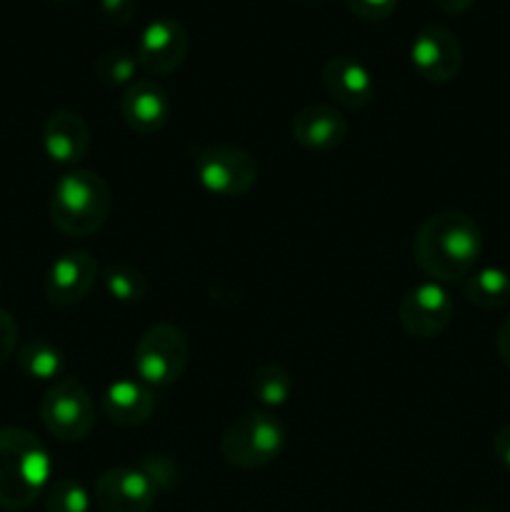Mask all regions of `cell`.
Segmentation results:
<instances>
[{"instance_id": "cell-12", "label": "cell", "mask_w": 510, "mask_h": 512, "mask_svg": "<svg viewBox=\"0 0 510 512\" xmlns=\"http://www.w3.org/2000/svg\"><path fill=\"white\" fill-rule=\"evenodd\" d=\"M95 280H98V263L93 255L85 250H70L50 265L43 285L45 298L55 308H70L93 290Z\"/></svg>"}, {"instance_id": "cell-24", "label": "cell", "mask_w": 510, "mask_h": 512, "mask_svg": "<svg viewBox=\"0 0 510 512\" xmlns=\"http://www.w3.org/2000/svg\"><path fill=\"white\" fill-rule=\"evenodd\" d=\"M345 5L360 20L378 23V20H385L388 15H393V10L398 8V0H345Z\"/></svg>"}, {"instance_id": "cell-30", "label": "cell", "mask_w": 510, "mask_h": 512, "mask_svg": "<svg viewBox=\"0 0 510 512\" xmlns=\"http://www.w3.org/2000/svg\"><path fill=\"white\" fill-rule=\"evenodd\" d=\"M468 512H485V510H468Z\"/></svg>"}, {"instance_id": "cell-23", "label": "cell", "mask_w": 510, "mask_h": 512, "mask_svg": "<svg viewBox=\"0 0 510 512\" xmlns=\"http://www.w3.org/2000/svg\"><path fill=\"white\" fill-rule=\"evenodd\" d=\"M45 512H90V495L78 480L60 478L45 490Z\"/></svg>"}, {"instance_id": "cell-3", "label": "cell", "mask_w": 510, "mask_h": 512, "mask_svg": "<svg viewBox=\"0 0 510 512\" xmlns=\"http://www.w3.org/2000/svg\"><path fill=\"white\" fill-rule=\"evenodd\" d=\"M113 208V193L98 173L70 170L50 195V220L60 233L85 238L98 233Z\"/></svg>"}, {"instance_id": "cell-6", "label": "cell", "mask_w": 510, "mask_h": 512, "mask_svg": "<svg viewBox=\"0 0 510 512\" xmlns=\"http://www.w3.org/2000/svg\"><path fill=\"white\" fill-rule=\"evenodd\" d=\"M188 338L175 323H155L135 345L133 368L148 388H165L183 375L188 365Z\"/></svg>"}, {"instance_id": "cell-11", "label": "cell", "mask_w": 510, "mask_h": 512, "mask_svg": "<svg viewBox=\"0 0 510 512\" xmlns=\"http://www.w3.org/2000/svg\"><path fill=\"white\" fill-rule=\"evenodd\" d=\"M93 498L103 512H148L158 488L140 468H110L95 480Z\"/></svg>"}, {"instance_id": "cell-26", "label": "cell", "mask_w": 510, "mask_h": 512, "mask_svg": "<svg viewBox=\"0 0 510 512\" xmlns=\"http://www.w3.org/2000/svg\"><path fill=\"white\" fill-rule=\"evenodd\" d=\"M138 0H100V13L115 25H125L135 18Z\"/></svg>"}, {"instance_id": "cell-19", "label": "cell", "mask_w": 510, "mask_h": 512, "mask_svg": "<svg viewBox=\"0 0 510 512\" xmlns=\"http://www.w3.org/2000/svg\"><path fill=\"white\" fill-rule=\"evenodd\" d=\"M18 368L20 373L28 375L30 380H43V383H55L60 380L65 368V358L53 343L43 338H33L20 345L18 350Z\"/></svg>"}, {"instance_id": "cell-16", "label": "cell", "mask_w": 510, "mask_h": 512, "mask_svg": "<svg viewBox=\"0 0 510 512\" xmlns=\"http://www.w3.org/2000/svg\"><path fill=\"white\" fill-rule=\"evenodd\" d=\"M43 148L53 163L73 165L90 148V128L75 110H55L43 123Z\"/></svg>"}, {"instance_id": "cell-15", "label": "cell", "mask_w": 510, "mask_h": 512, "mask_svg": "<svg viewBox=\"0 0 510 512\" xmlns=\"http://www.w3.org/2000/svg\"><path fill=\"white\" fill-rule=\"evenodd\" d=\"M323 88L340 108L363 110L365 105L373 103L375 80L370 70L360 60L350 55H335L320 70Z\"/></svg>"}, {"instance_id": "cell-2", "label": "cell", "mask_w": 510, "mask_h": 512, "mask_svg": "<svg viewBox=\"0 0 510 512\" xmlns=\"http://www.w3.org/2000/svg\"><path fill=\"white\" fill-rule=\"evenodd\" d=\"M50 455L30 430L0 428V508L25 510L48 490Z\"/></svg>"}, {"instance_id": "cell-13", "label": "cell", "mask_w": 510, "mask_h": 512, "mask_svg": "<svg viewBox=\"0 0 510 512\" xmlns=\"http://www.w3.org/2000/svg\"><path fill=\"white\" fill-rule=\"evenodd\" d=\"M173 103L163 85L153 78L130 83L120 95V115L133 133L155 135L168 125Z\"/></svg>"}, {"instance_id": "cell-7", "label": "cell", "mask_w": 510, "mask_h": 512, "mask_svg": "<svg viewBox=\"0 0 510 512\" xmlns=\"http://www.w3.org/2000/svg\"><path fill=\"white\" fill-rule=\"evenodd\" d=\"M40 420L60 443H80L95 425L90 393L78 378H60L40 400Z\"/></svg>"}, {"instance_id": "cell-31", "label": "cell", "mask_w": 510, "mask_h": 512, "mask_svg": "<svg viewBox=\"0 0 510 512\" xmlns=\"http://www.w3.org/2000/svg\"><path fill=\"white\" fill-rule=\"evenodd\" d=\"M0 288H3V283H0Z\"/></svg>"}, {"instance_id": "cell-22", "label": "cell", "mask_w": 510, "mask_h": 512, "mask_svg": "<svg viewBox=\"0 0 510 512\" xmlns=\"http://www.w3.org/2000/svg\"><path fill=\"white\" fill-rule=\"evenodd\" d=\"M138 68L140 65L135 53L123 48H108L95 58V78L110 88H118V85L128 88L130 83H135Z\"/></svg>"}, {"instance_id": "cell-21", "label": "cell", "mask_w": 510, "mask_h": 512, "mask_svg": "<svg viewBox=\"0 0 510 512\" xmlns=\"http://www.w3.org/2000/svg\"><path fill=\"white\" fill-rule=\"evenodd\" d=\"M103 283L110 298L118 303H140L148 295V280H145L143 270H138L135 265H110L103 275Z\"/></svg>"}, {"instance_id": "cell-18", "label": "cell", "mask_w": 510, "mask_h": 512, "mask_svg": "<svg viewBox=\"0 0 510 512\" xmlns=\"http://www.w3.org/2000/svg\"><path fill=\"white\" fill-rule=\"evenodd\" d=\"M463 290L473 305L483 310H498L510 303V273L503 268H478L463 280Z\"/></svg>"}, {"instance_id": "cell-5", "label": "cell", "mask_w": 510, "mask_h": 512, "mask_svg": "<svg viewBox=\"0 0 510 512\" xmlns=\"http://www.w3.org/2000/svg\"><path fill=\"white\" fill-rule=\"evenodd\" d=\"M193 170L198 183L210 195H220V198L248 195L258 183L255 158L233 143H210L195 148Z\"/></svg>"}, {"instance_id": "cell-1", "label": "cell", "mask_w": 510, "mask_h": 512, "mask_svg": "<svg viewBox=\"0 0 510 512\" xmlns=\"http://www.w3.org/2000/svg\"><path fill=\"white\" fill-rule=\"evenodd\" d=\"M483 253L478 220L460 210H443L420 223L413 238V263L435 283H463Z\"/></svg>"}, {"instance_id": "cell-8", "label": "cell", "mask_w": 510, "mask_h": 512, "mask_svg": "<svg viewBox=\"0 0 510 512\" xmlns=\"http://www.w3.org/2000/svg\"><path fill=\"white\" fill-rule=\"evenodd\" d=\"M455 313L453 298L448 290L435 280L415 285L400 298L398 303V323L410 338L430 340L438 338L450 325Z\"/></svg>"}, {"instance_id": "cell-20", "label": "cell", "mask_w": 510, "mask_h": 512, "mask_svg": "<svg viewBox=\"0 0 510 512\" xmlns=\"http://www.w3.org/2000/svg\"><path fill=\"white\" fill-rule=\"evenodd\" d=\"M250 393L258 398L265 408H280L293 395V378L288 370L278 363H265L250 378Z\"/></svg>"}, {"instance_id": "cell-28", "label": "cell", "mask_w": 510, "mask_h": 512, "mask_svg": "<svg viewBox=\"0 0 510 512\" xmlns=\"http://www.w3.org/2000/svg\"><path fill=\"white\" fill-rule=\"evenodd\" d=\"M495 348H498L500 360L510 368V315L500 323L498 338H495Z\"/></svg>"}, {"instance_id": "cell-9", "label": "cell", "mask_w": 510, "mask_h": 512, "mask_svg": "<svg viewBox=\"0 0 510 512\" xmlns=\"http://www.w3.org/2000/svg\"><path fill=\"white\" fill-rule=\"evenodd\" d=\"M410 63L428 83H450L463 68V45L453 30L425 25L410 43Z\"/></svg>"}, {"instance_id": "cell-27", "label": "cell", "mask_w": 510, "mask_h": 512, "mask_svg": "<svg viewBox=\"0 0 510 512\" xmlns=\"http://www.w3.org/2000/svg\"><path fill=\"white\" fill-rule=\"evenodd\" d=\"M493 453L495 458H498V463L510 473V425H503V428L495 433Z\"/></svg>"}, {"instance_id": "cell-10", "label": "cell", "mask_w": 510, "mask_h": 512, "mask_svg": "<svg viewBox=\"0 0 510 512\" xmlns=\"http://www.w3.org/2000/svg\"><path fill=\"white\" fill-rule=\"evenodd\" d=\"M188 33L175 18H155L140 30L135 58L148 75H170L188 58Z\"/></svg>"}, {"instance_id": "cell-25", "label": "cell", "mask_w": 510, "mask_h": 512, "mask_svg": "<svg viewBox=\"0 0 510 512\" xmlns=\"http://www.w3.org/2000/svg\"><path fill=\"white\" fill-rule=\"evenodd\" d=\"M18 348V323L5 308H0V365L8 363Z\"/></svg>"}, {"instance_id": "cell-17", "label": "cell", "mask_w": 510, "mask_h": 512, "mask_svg": "<svg viewBox=\"0 0 510 512\" xmlns=\"http://www.w3.org/2000/svg\"><path fill=\"white\" fill-rule=\"evenodd\" d=\"M155 410L153 390L140 380H115L103 393V413L118 428H138Z\"/></svg>"}, {"instance_id": "cell-4", "label": "cell", "mask_w": 510, "mask_h": 512, "mask_svg": "<svg viewBox=\"0 0 510 512\" xmlns=\"http://www.w3.org/2000/svg\"><path fill=\"white\" fill-rule=\"evenodd\" d=\"M285 448V428L275 415L250 410L235 418L220 438V455L238 470H260L275 463Z\"/></svg>"}, {"instance_id": "cell-29", "label": "cell", "mask_w": 510, "mask_h": 512, "mask_svg": "<svg viewBox=\"0 0 510 512\" xmlns=\"http://www.w3.org/2000/svg\"><path fill=\"white\" fill-rule=\"evenodd\" d=\"M443 13H465L473 5V0H433Z\"/></svg>"}, {"instance_id": "cell-14", "label": "cell", "mask_w": 510, "mask_h": 512, "mask_svg": "<svg viewBox=\"0 0 510 512\" xmlns=\"http://www.w3.org/2000/svg\"><path fill=\"white\" fill-rule=\"evenodd\" d=\"M290 135L300 148L313 150V153H328L345 143L348 120L333 105L310 103L293 115Z\"/></svg>"}]
</instances>
